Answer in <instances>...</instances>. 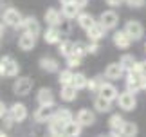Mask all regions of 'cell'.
<instances>
[{"label": "cell", "instance_id": "obj_42", "mask_svg": "<svg viewBox=\"0 0 146 137\" xmlns=\"http://www.w3.org/2000/svg\"><path fill=\"white\" fill-rule=\"evenodd\" d=\"M5 116V106H4V103L0 101V117H4Z\"/></svg>", "mask_w": 146, "mask_h": 137}, {"label": "cell", "instance_id": "obj_38", "mask_svg": "<svg viewBox=\"0 0 146 137\" xmlns=\"http://www.w3.org/2000/svg\"><path fill=\"white\" fill-rule=\"evenodd\" d=\"M126 2H128V5H130V7L139 9V7H143V5H144L146 0H126Z\"/></svg>", "mask_w": 146, "mask_h": 137}, {"label": "cell", "instance_id": "obj_10", "mask_svg": "<svg viewBox=\"0 0 146 137\" xmlns=\"http://www.w3.org/2000/svg\"><path fill=\"white\" fill-rule=\"evenodd\" d=\"M43 40L47 43H60L61 42V31L58 25H49V29L43 34Z\"/></svg>", "mask_w": 146, "mask_h": 137}, {"label": "cell", "instance_id": "obj_13", "mask_svg": "<svg viewBox=\"0 0 146 137\" xmlns=\"http://www.w3.org/2000/svg\"><path fill=\"white\" fill-rule=\"evenodd\" d=\"M76 119L80 121V124H81V126H92V124H94V121H96V116H94V112L87 110V108H83V110H80V112H78Z\"/></svg>", "mask_w": 146, "mask_h": 137}, {"label": "cell", "instance_id": "obj_11", "mask_svg": "<svg viewBox=\"0 0 146 137\" xmlns=\"http://www.w3.org/2000/svg\"><path fill=\"white\" fill-rule=\"evenodd\" d=\"M22 29H24L25 33H31V34H40V24H38V20L35 18V16H27V18H24V22H22Z\"/></svg>", "mask_w": 146, "mask_h": 137}, {"label": "cell", "instance_id": "obj_37", "mask_svg": "<svg viewBox=\"0 0 146 137\" xmlns=\"http://www.w3.org/2000/svg\"><path fill=\"white\" fill-rule=\"evenodd\" d=\"M98 49H99V45H98L96 40H90V42L87 43V53H88V54H96Z\"/></svg>", "mask_w": 146, "mask_h": 137}, {"label": "cell", "instance_id": "obj_21", "mask_svg": "<svg viewBox=\"0 0 146 137\" xmlns=\"http://www.w3.org/2000/svg\"><path fill=\"white\" fill-rule=\"evenodd\" d=\"M81 124H80V121H74V119H72V121H69L65 124V135L67 137H76V135H80L81 134Z\"/></svg>", "mask_w": 146, "mask_h": 137}, {"label": "cell", "instance_id": "obj_26", "mask_svg": "<svg viewBox=\"0 0 146 137\" xmlns=\"http://www.w3.org/2000/svg\"><path fill=\"white\" fill-rule=\"evenodd\" d=\"M87 83H88V79H87L85 74H81V72H76L74 76H72V81H70V85H72V87H76L78 90L85 88Z\"/></svg>", "mask_w": 146, "mask_h": 137}, {"label": "cell", "instance_id": "obj_40", "mask_svg": "<svg viewBox=\"0 0 146 137\" xmlns=\"http://www.w3.org/2000/svg\"><path fill=\"white\" fill-rule=\"evenodd\" d=\"M87 2H88V0H74V4H76L80 9H83V7H85V5H87Z\"/></svg>", "mask_w": 146, "mask_h": 137}, {"label": "cell", "instance_id": "obj_24", "mask_svg": "<svg viewBox=\"0 0 146 137\" xmlns=\"http://www.w3.org/2000/svg\"><path fill=\"white\" fill-rule=\"evenodd\" d=\"M58 51H60L61 56H65V58L70 56L72 51H74V42H72V40H61L58 43Z\"/></svg>", "mask_w": 146, "mask_h": 137}, {"label": "cell", "instance_id": "obj_5", "mask_svg": "<svg viewBox=\"0 0 146 137\" xmlns=\"http://www.w3.org/2000/svg\"><path fill=\"white\" fill-rule=\"evenodd\" d=\"M4 63V76H7V78H13V76H16V74L20 72V67H18V63L11 58V56H4L2 60H0Z\"/></svg>", "mask_w": 146, "mask_h": 137}, {"label": "cell", "instance_id": "obj_27", "mask_svg": "<svg viewBox=\"0 0 146 137\" xmlns=\"http://www.w3.org/2000/svg\"><path fill=\"white\" fill-rule=\"evenodd\" d=\"M40 67L47 72H58V61L52 58H42L40 60Z\"/></svg>", "mask_w": 146, "mask_h": 137}, {"label": "cell", "instance_id": "obj_12", "mask_svg": "<svg viewBox=\"0 0 146 137\" xmlns=\"http://www.w3.org/2000/svg\"><path fill=\"white\" fill-rule=\"evenodd\" d=\"M106 31H108V29H106V27L98 20V24H96V25H92L90 29L87 31V36H88V40H96V42H99V40L105 36V33H106Z\"/></svg>", "mask_w": 146, "mask_h": 137}, {"label": "cell", "instance_id": "obj_25", "mask_svg": "<svg viewBox=\"0 0 146 137\" xmlns=\"http://www.w3.org/2000/svg\"><path fill=\"white\" fill-rule=\"evenodd\" d=\"M38 103L40 105H49V103H54V94L50 88H42L38 92Z\"/></svg>", "mask_w": 146, "mask_h": 137}, {"label": "cell", "instance_id": "obj_35", "mask_svg": "<svg viewBox=\"0 0 146 137\" xmlns=\"http://www.w3.org/2000/svg\"><path fill=\"white\" fill-rule=\"evenodd\" d=\"M67 65H69L70 68H74V67H80V65H81V56H76V54H70V56H67Z\"/></svg>", "mask_w": 146, "mask_h": 137}, {"label": "cell", "instance_id": "obj_8", "mask_svg": "<svg viewBox=\"0 0 146 137\" xmlns=\"http://www.w3.org/2000/svg\"><path fill=\"white\" fill-rule=\"evenodd\" d=\"M9 114L16 123H22V121H25V117H27V108H25L24 103H15V105L11 106Z\"/></svg>", "mask_w": 146, "mask_h": 137}, {"label": "cell", "instance_id": "obj_20", "mask_svg": "<svg viewBox=\"0 0 146 137\" xmlns=\"http://www.w3.org/2000/svg\"><path fill=\"white\" fill-rule=\"evenodd\" d=\"M61 15H63V18H76L78 15H80V7L70 2V4H61Z\"/></svg>", "mask_w": 146, "mask_h": 137}, {"label": "cell", "instance_id": "obj_2", "mask_svg": "<svg viewBox=\"0 0 146 137\" xmlns=\"http://www.w3.org/2000/svg\"><path fill=\"white\" fill-rule=\"evenodd\" d=\"M22 22H24V18H22V15L18 13L16 9L13 7H7L4 11V24L5 25H11V27H22Z\"/></svg>", "mask_w": 146, "mask_h": 137}, {"label": "cell", "instance_id": "obj_31", "mask_svg": "<svg viewBox=\"0 0 146 137\" xmlns=\"http://www.w3.org/2000/svg\"><path fill=\"white\" fill-rule=\"evenodd\" d=\"M72 76H74V72H72V68H70V67H67L65 70H61V72H60V76H58L60 85H70Z\"/></svg>", "mask_w": 146, "mask_h": 137}, {"label": "cell", "instance_id": "obj_1", "mask_svg": "<svg viewBox=\"0 0 146 137\" xmlns=\"http://www.w3.org/2000/svg\"><path fill=\"white\" fill-rule=\"evenodd\" d=\"M56 114V108H54V103H49V105H40V108L35 112V121L38 123H47L54 117Z\"/></svg>", "mask_w": 146, "mask_h": 137}, {"label": "cell", "instance_id": "obj_46", "mask_svg": "<svg viewBox=\"0 0 146 137\" xmlns=\"http://www.w3.org/2000/svg\"><path fill=\"white\" fill-rule=\"evenodd\" d=\"M144 49H146V47H144Z\"/></svg>", "mask_w": 146, "mask_h": 137}, {"label": "cell", "instance_id": "obj_34", "mask_svg": "<svg viewBox=\"0 0 146 137\" xmlns=\"http://www.w3.org/2000/svg\"><path fill=\"white\" fill-rule=\"evenodd\" d=\"M72 54H76V56H85V54H88L87 53V43H81V42H76L74 43V51H72Z\"/></svg>", "mask_w": 146, "mask_h": 137}, {"label": "cell", "instance_id": "obj_9", "mask_svg": "<svg viewBox=\"0 0 146 137\" xmlns=\"http://www.w3.org/2000/svg\"><path fill=\"white\" fill-rule=\"evenodd\" d=\"M125 31L132 36V40H141V38H143V25L139 24V22H135V20L126 22Z\"/></svg>", "mask_w": 146, "mask_h": 137}, {"label": "cell", "instance_id": "obj_7", "mask_svg": "<svg viewBox=\"0 0 146 137\" xmlns=\"http://www.w3.org/2000/svg\"><path fill=\"white\" fill-rule=\"evenodd\" d=\"M110 130H112V132H110V135H123V126H125V119H123L121 116H119V114H114V116H112L110 117Z\"/></svg>", "mask_w": 146, "mask_h": 137}, {"label": "cell", "instance_id": "obj_29", "mask_svg": "<svg viewBox=\"0 0 146 137\" xmlns=\"http://www.w3.org/2000/svg\"><path fill=\"white\" fill-rule=\"evenodd\" d=\"M54 119H60V121H63V123H69L74 119V116H72V112L69 110V108H58L54 114Z\"/></svg>", "mask_w": 146, "mask_h": 137}, {"label": "cell", "instance_id": "obj_33", "mask_svg": "<svg viewBox=\"0 0 146 137\" xmlns=\"http://www.w3.org/2000/svg\"><path fill=\"white\" fill-rule=\"evenodd\" d=\"M123 135L126 137H132V135H137V126L133 123H125V126H123Z\"/></svg>", "mask_w": 146, "mask_h": 137}, {"label": "cell", "instance_id": "obj_39", "mask_svg": "<svg viewBox=\"0 0 146 137\" xmlns=\"http://www.w3.org/2000/svg\"><path fill=\"white\" fill-rule=\"evenodd\" d=\"M135 68H137L141 74H144V76H146V61H139V63L135 65Z\"/></svg>", "mask_w": 146, "mask_h": 137}, {"label": "cell", "instance_id": "obj_22", "mask_svg": "<svg viewBox=\"0 0 146 137\" xmlns=\"http://www.w3.org/2000/svg\"><path fill=\"white\" fill-rule=\"evenodd\" d=\"M78 94V88L72 85H61V99L63 101H74Z\"/></svg>", "mask_w": 146, "mask_h": 137}, {"label": "cell", "instance_id": "obj_17", "mask_svg": "<svg viewBox=\"0 0 146 137\" xmlns=\"http://www.w3.org/2000/svg\"><path fill=\"white\" fill-rule=\"evenodd\" d=\"M123 72H125V68H123L121 61H119V63H110L108 67L105 68V76L108 79H119Z\"/></svg>", "mask_w": 146, "mask_h": 137}, {"label": "cell", "instance_id": "obj_14", "mask_svg": "<svg viewBox=\"0 0 146 137\" xmlns=\"http://www.w3.org/2000/svg\"><path fill=\"white\" fill-rule=\"evenodd\" d=\"M114 43L119 49H126V47H130V43H132V36L126 31H117L114 34Z\"/></svg>", "mask_w": 146, "mask_h": 137}, {"label": "cell", "instance_id": "obj_4", "mask_svg": "<svg viewBox=\"0 0 146 137\" xmlns=\"http://www.w3.org/2000/svg\"><path fill=\"white\" fill-rule=\"evenodd\" d=\"M31 88H33L31 78H18L15 81V85H13L15 94H18V96H27V94L31 92Z\"/></svg>", "mask_w": 146, "mask_h": 137}, {"label": "cell", "instance_id": "obj_19", "mask_svg": "<svg viewBox=\"0 0 146 137\" xmlns=\"http://www.w3.org/2000/svg\"><path fill=\"white\" fill-rule=\"evenodd\" d=\"M65 124L63 121H60V119H50L49 121V134L50 135H65Z\"/></svg>", "mask_w": 146, "mask_h": 137}, {"label": "cell", "instance_id": "obj_28", "mask_svg": "<svg viewBox=\"0 0 146 137\" xmlns=\"http://www.w3.org/2000/svg\"><path fill=\"white\" fill-rule=\"evenodd\" d=\"M110 103H112L110 99L103 98V96H98L96 101H94V106H96L98 112H108L110 110Z\"/></svg>", "mask_w": 146, "mask_h": 137}, {"label": "cell", "instance_id": "obj_45", "mask_svg": "<svg viewBox=\"0 0 146 137\" xmlns=\"http://www.w3.org/2000/svg\"><path fill=\"white\" fill-rule=\"evenodd\" d=\"M0 31H2V27H0Z\"/></svg>", "mask_w": 146, "mask_h": 137}, {"label": "cell", "instance_id": "obj_3", "mask_svg": "<svg viewBox=\"0 0 146 137\" xmlns=\"http://www.w3.org/2000/svg\"><path fill=\"white\" fill-rule=\"evenodd\" d=\"M117 103H119V106L123 108V110L130 112V110H133V108H135V94L130 92V90H126V92L119 94Z\"/></svg>", "mask_w": 146, "mask_h": 137}, {"label": "cell", "instance_id": "obj_18", "mask_svg": "<svg viewBox=\"0 0 146 137\" xmlns=\"http://www.w3.org/2000/svg\"><path fill=\"white\" fill-rule=\"evenodd\" d=\"M99 96H103V98L110 99V101H115L119 98V92H117V88L112 83H105L103 87H101V90H99Z\"/></svg>", "mask_w": 146, "mask_h": 137}, {"label": "cell", "instance_id": "obj_41", "mask_svg": "<svg viewBox=\"0 0 146 137\" xmlns=\"http://www.w3.org/2000/svg\"><path fill=\"white\" fill-rule=\"evenodd\" d=\"M123 0H106V4L108 5H121Z\"/></svg>", "mask_w": 146, "mask_h": 137}, {"label": "cell", "instance_id": "obj_15", "mask_svg": "<svg viewBox=\"0 0 146 137\" xmlns=\"http://www.w3.org/2000/svg\"><path fill=\"white\" fill-rule=\"evenodd\" d=\"M18 45L22 51H31L33 47L36 45V34H31V33H24L18 40Z\"/></svg>", "mask_w": 146, "mask_h": 137}, {"label": "cell", "instance_id": "obj_30", "mask_svg": "<svg viewBox=\"0 0 146 137\" xmlns=\"http://www.w3.org/2000/svg\"><path fill=\"white\" fill-rule=\"evenodd\" d=\"M121 65H123V68H125L126 72H130V70H133V68H135L137 61H135V58H133L132 54H125V56L121 58Z\"/></svg>", "mask_w": 146, "mask_h": 137}, {"label": "cell", "instance_id": "obj_36", "mask_svg": "<svg viewBox=\"0 0 146 137\" xmlns=\"http://www.w3.org/2000/svg\"><path fill=\"white\" fill-rule=\"evenodd\" d=\"M69 20H70V18H65V20H61L60 24H58L61 34H69V33H70V24H69Z\"/></svg>", "mask_w": 146, "mask_h": 137}, {"label": "cell", "instance_id": "obj_16", "mask_svg": "<svg viewBox=\"0 0 146 137\" xmlns=\"http://www.w3.org/2000/svg\"><path fill=\"white\" fill-rule=\"evenodd\" d=\"M76 20H78V24H80V27H81V29H85V31H88L92 25L98 24V20L94 18L92 15H88V13H80V15L76 16Z\"/></svg>", "mask_w": 146, "mask_h": 137}, {"label": "cell", "instance_id": "obj_43", "mask_svg": "<svg viewBox=\"0 0 146 137\" xmlns=\"http://www.w3.org/2000/svg\"><path fill=\"white\" fill-rule=\"evenodd\" d=\"M61 4H70V2H74V0H60Z\"/></svg>", "mask_w": 146, "mask_h": 137}, {"label": "cell", "instance_id": "obj_23", "mask_svg": "<svg viewBox=\"0 0 146 137\" xmlns=\"http://www.w3.org/2000/svg\"><path fill=\"white\" fill-rule=\"evenodd\" d=\"M61 15L60 11H56V9H47L45 11V22H47V25H58L60 22H61Z\"/></svg>", "mask_w": 146, "mask_h": 137}, {"label": "cell", "instance_id": "obj_32", "mask_svg": "<svg viewBox=\"0 0 146 137\" xmlns=\"http://www.w3.org/2000/svg\"><path fill=\"white\" fill-rule=\"evenodd\" d=\"M103 85H105V81L101 78H94V79H90V81L87 83V88L90 90V92H98L99 94V90H101Z\"/></svg>", "mask_w": 146, "mask_h": 137}, {"label": "cell", "instance_id": "obj_6", "mask_svg": "<svg viewBox=\"0 0 146 137\" xmlns=\"http://www.w3.org/2000/svg\"><path fill=\"white\" fill-rule=\"evenodd\" d=\"M99 22L106 27V29H114L117 25V22H119V16H117L115 11H103L101 16H99Z\"/></svg>", "mask_w": 146, "mask_h": 137}, {"label": "cell", "instance_id": "obj_44", "mask_svg": "<svg viewBox=\"0 0 146 137\" xmlns=\"http://www.w3.org/2000/svg\"><path fill=\"white\" fill-rule=\"evenodd\" d=\"M5 135V132H2V130H0V137H4Z\"/></svg>", "mask_w": 146, "mask_h": 137}]
</instances>
